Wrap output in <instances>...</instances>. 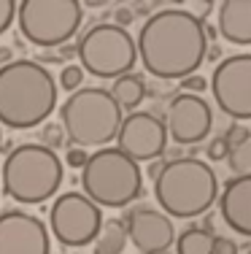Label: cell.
I'll return each mask as SVG.
<instances>
[{"label": "cell", "instance_id": "obj_1", "mask_svg": "<svg viewBox=\"0 0 251 254\" xmlns=\"http://www.w3.org/2000/svg\"><path fill=\"white\" fill-rule=\"evenodd\" d=\"M135 46L151 76L165 81L195 76L208 52L205 22L189 8H162L143 22Z\"/></svg>", "mask_w": 251, "mask_h": 254}, {"label": "cell", "instance_id": "obj_2", "mask_svg": "<svg viewBox=\"0 0 251 254\" xmlns=\"http://www.w3.org/2000/svg\"><path fill=\"white\" fill-rule=\"evenodd\" d=\"M57 103V84L41 63L14 60L0 68V122L14 130L41 125Z\"/></svg>", "mask_w": 251, "mask_h": 254}, {"label": "cell", "instance_id": "obj_3", "mask_svg": "<svg viewBox=\"0 0 251 254\" xmlns=\"http://www.w3.org/2000/svg\"><path fill=\"white\" fill-rule=\"evenodd\" d=\"M154 197L162 205L165 216H200L219 200L216 173L197 157H176L162 162V171L154 179Z\"/></svg>", "mask_w": 251, "mask_h": 254}, {"label": "cell", "instance_id": "obj_4", "mask_svg": "<svg viewBox=\"0 0 251 254\" xmlns=\"http://www.w3.org/2000/svg\"><path fill=\"white\" fill-rule=\"evenodd\" d=\"M62 130L76 146H105L119 135L122 127V108L103 87L76 89L59 106Z\"/></svg>", "mask_w": 251, "mask_h": 254}, {"label": "cell", "instance_id": "obj_5", "mask_svg": "<svg viewBox=\"0 0 251 254\" xmlns=\"http://www.w3.org/2000/svg\"><path fill=\"white\" fill-rule=\"evenodd\" d=\"M62 181V162L44 143H22L3 162V192L16 203H44Z\"/></svg>", "mask_w": 251, "mask_h": 254}, {"label": "cell", "instance_id": "obj_6", "mask_svg": "<svg viewBox=\"0 0 251 254\" xmlns=\"http://www.w3.org/2000/svg\"><path fill=\"white\" fill-rule=\"evenodd\" d=\"M81 187L98 208H122L143 192V176L138 162L119 149H98L81 168Z\"/></svg>", "mask_w": 251, "mask_h": 254}, {"label": "cell", "instance_id": "obj_7", "mask_svg": "<svg viewBox=\"0 0 251 254\" xmlns=\"http://www.w3.org/2000/svg\"><path fill=\"white\" fill-rule=\"evenodd\" d=\"M76 54L81 60V68L98 78H119L133 70L138 60V46L133 35L119 25H95L81 35Z\"/></svg>", "mask_w": 251, "mask_h": 254}, {"label": "cell", "instance_id": "obj_8", "mask_svg": "<svg viewBox=\"0 0 251 254\" xmlns=\"http://www.w3.org/2000/svg\"><path fill=\"white\" fill-rule=\"evenodd\" d=\"M81 3L76 0H25L16 3L22 35L35 46H62L81 25Z\"/></svg>", "mask_w": 251, "mask_h": 254}, {"label": "cell", "instance_id": "obj_9", "mask_svg": "<svg viewBox=\"0 0 251 254\" xmlns=\"http://www.w3.org/2000/svg\"><path fill=\"white\" fill-rule=\"evenodd\" d=\"M51 233L65 246H87L98 238L103 227L100 208L81 192H65L59 195L49 211Z\"/></svg>", "mask_w": 251, "mask_h": 254}, {"label": "cell", "instance_id": "obj_10", "mask_svg": "<svg viewBox=\"0 0 251 254\" xmlns=\"http://www.w3.org/2000/svg\"><path fill=\"white\" fill-rule=\"evenodd\" d=\"M211 92L230 119H251V54H232L222 60L211 76Z\"/></svg>", "mask_w": 251, "mask_h": 254}, {"label": "cell", "instance_id": "obj_11", "mask_svg": "<svg viewBox=\"0 0 251 254\" xmlns=\"http://www.w3.org/2000/svg\"><path fill=\"white\" fill-rule=\"evenodd\" d=\"M119 152L127 154L133 162H146V160H157L167 146V127L159 117L149 111H133L122 119L119 127Z\"/></svg>", "mask_w": 251, "mask_h": 254}, {"label": "cell", "instance_id": "obj_12", "mask_svg": "<svg viewBox=\"0 0 251 254\" xmlns=\"http://www.w3.org/2000/svg\"><path fill=\"white\" fill-rule=\"evenodd\" d=\"M167 135L181 146L200 143L213 127V111L200 95H176L167 106Z\"/></svg>", "mask_w": 251, "mask_h": 254}, {"label": "cell", "instance_id": "obj_13", "mask_svg": "<svg viewBox=\"0 0 251 254\" xmlns=\"http://www.w3.org/2000/svg\"><path fill=\"white\" fill-rule=\"evenodd\" d=\"M0 254H49V233L38 216L25 211L0 214Z\"/></svg>", "mask_w": 251, "mask_h": 254}, {"label": "cell", "instance_id": "obj_14", "mask_svg": "<svg viewBox=\"0 0 251 254\" xmlns=\"http://www.w3.org/2000/svg\"><path fill=\"white\" fill-rule=\"evenodd\" d=\"M127 238L135 244V249L143 254H159L167 252L170 244L176 241V230H173L170 216L154 208H135L124 219Z\"/></svg>", "mask_w": 251, "mask_h": 254}, {"label": "cell", "instance_id": "obj_15", "mask_svg": "<svg viewBox=\"0 0 251 254\" xmlns=\"http://www.w3.org/2000/svg\"><path fill=\"white\" fill-rule=\"evenodd\" d=\"M219 214L235 233L251 238V179H230L219 195Z\"/></svg>", "mask_w": 251, "mask_h": 254}, {"label": "cell", "instance_id": "obj_16", "mask_svg": "<svg viewBox=\"0 0 251 254\" xmlns=\"http://www.w3.org/2000/svg\"><path fill=\"white\" fill-rule=\"evenodd\" d=\"M219 33L238 46L251 44V0H224L219 3Z\"/></svg>", "mask_w": 251, "mask_h": 254}, {"label": "cell", "instance_id": "obj_17", "mask_svg": "<svg viewBox=\"0 0 251 254\" xmlns=\"http://www.w3.org/2000/svg\"><path fill=\"white\" fill-rule=\"evenodd\" d=\"M108 92H111V98L116 100L119 108L135 111V108L141 106V100L146 98V84H143V78L138 73H127V76H119Z\"/></svg>", "mask_w": 251, "mask_h": 254}, {"label": "cell", "instance_id": "obj_18", "mask_svg": "<svg viewBox=\"0 0 251 254\" xmlns=\"http://www.w3.org/2000/svg\"><path fill=\"white\" fill-rule=\"evenodd\" d=\"M127 230L119 219H111L100 227L98 238H95V254H122L127 246Z\"/></svg>", "mask_w": 251, "mask_h": 254}, {"label": "cell", "instance_id": "obj_19", "mask_svg": "<svg viewBox=\"0 0 251 254\" xmlns=\"http://www.w3.org/2000/svg\"><path fill=\"white\" fill-rule=\"evenodd\" d=\"M176 254H213V235L200 227H187L176 238Z\"/></svg>", "mask_w": 251, "mask_h": 254}, {"label": "cell", "instance_id": "obj_20", "mask_svg": "<svg viewBox=\"0 0 251 254\" xmlns=\"http://www.w3.org/2000/svg\"><path fill=\"white\" fill-rule=\"evenodd\" d=\"M227 165H230L235 179H251V132L241 138L227 154Z\"/></svg>", "mask_w": 251, "mask_h": 254}, {"label": "cell", "instance_id": "obj_21", "mask_svg": "<svg viewBox=\"0 0 251 254\" xmlns=\"http://www.w3.org/2000/svg\"><path fill=\"white\" fill-rule=\"evenodd\" d=\"M81 81H84V68L81 65H65V68L59 70V84H62V89H68V92L81 89Z\"/></svg>", "mask_w": 251, "mask_h": 254}, {"label": "cell", "instance_id": "obj_22", "mask_svg": "<svg viewBox=\"0 0 251 254\" xmlns=\"http://www.w3.org/2000/svg\"><path fill=\"white\" fill-rule=\"evenodd\" d=\"M41 141H44V146L49 149V152H54L65 143V130L62 125H46L44 132H41Z\"/></svg>", "mask_w": 251, "mask_h": 254}, {"label": "cell", "instance_id": "obj_23", "mask_svg": "<svg viewBox=\"0 0 251 254\" xmlns=\"http://www.w3.org/2000/svg\"><path fill=\"white\" fill-rule=\"evenodd\" d=\"M227 154H230V143L224 141V135L213 138L208 143V160H227Z\"/></svg>", "mask_w": 251, "mask_h": 254}, {"label": "cell", "instance_id": "obj_24", "mask_svg": "<svg viewBox=\"0 0 251 254\" xmlns=\"http://www.w3.org/2000/svg\"><path fill=\"white\" fill-rule=\"evenodd\" d=\"M16 16V3H11V0H0V35L8 30V25L14 22Z\"/></svg>", "mask_w": 251, "mask_h": 254}, {"label": "cell", "instance_id": "obj_25", "mask_svg": "<svg viewBox=\"0 0 251 254\" xmlns=\"http://www.w3.org/2000/svg\"><path fill=\"white\" fill-rule=\"evenodd\" d=\"M208 87V81L202 76H187V78H181V92L184 95H197V92H202V89Z\"/></svg>", "mask_w": 251, "mask_h": 254}, {"label": "cell", "instance_id": "obj_26", "mask_svg": "<svg viewBox=\"0 0 251 254\" xmlns=\"http://www.w3.org/2000/svg\"><path fill=\"white\" fill-rule=\"evenodd\" d=\"M213 254H238V244L232 238H213Z\"/></svg>", "mask_w": 251, "mask_h": 254}, {"label": "cell", "instance_id": "obj_27", "mask_svg": "<svg viewBox=\"0 0 251 254\" xmlns=\"http://www.w3.org/2000/svg\"><path fill=\"white\" fill-rule=\"evenodd\" d=\"M87 160H89V154L84 152L81 146L68 149V165H70V168H84V165H87Z\"/></svg>", "mask_w": 251, "mask_h": 254}, {"label": "cell", "instance_id": "obj_28", "mask_svg": "<svg viewBox=\"0 0 251 254\" xmlns=\"http://www.w3.org/2000/svg\"><path fill=\"white\" fill-rule=\"evenodd\" d=\"M130 22H133V8H124V5H122V8H116V25L119 27H127Z\"/></svg>", "mask_w": 251, "mask_h": 254}, {"label": "cell", "instance_id": "obj_29", "mask_svg": "<svg viewBox=\"0 0 251 254\" xmlns=\"http://www.w3.org/2000/svg\"><path fill=\"white\" fill-rule=\"evenodd\" d=\"M133 5H135V8H133V16H135V14H141V16L149 14V16H151V3H133Z\"/></svg>", "mask_w": 251, "mask_h": 254}, {"label": "cell", "instance_id": "obj_30", "mask_svg": "<svg viewBox=\"0 0 251 254\" xmlns=\"http://www.w3.org/2000/svg\"><path fill=\"white\" fill-rule=\"evenodd\" d=\"M14 60H11V49H0V68H5V65H11Z\"/></svg>", "mask_w": 251, "mask_h": 254}, {"label": "cell", "instance_id": "obj_31", "mask_svg": "<svg viewBox=\"0 0 251 254\" xmlns=\"http://www.w3.org/2000/svg\"><path fill=\"white\" fill-rule=\"evenodd\" d=\"M0 141H3V130H0Z\"/></svg>", "mask_w": 251, "mask_h": 254}, {"label": "cell", "instance_id": "obj_32", "mask_svg": "<svg viewBox=\"0 0 251 254\" xmlns=\"http://www.w3.org/2000/svg\"><path fill=\"white\" fill-rule=\"evenodd\" d=\"M159 254H167V252H159Z\"/></svg>", "mask_w": 251, "mask_h": 254}, {"label": "cell", "instance_id": "obj_33", "mask_svg": "<svg viewBox=\"0 0 251 254\" xmlns=\"http://www.w3.org/2000/svg\"><path fill=\"white\" fill-rule=\"evenodd\" d=\"M249 254H251V249H249Z\"/></svg>", "mask_w": 251, "mask_h": 254}]
</instances>
